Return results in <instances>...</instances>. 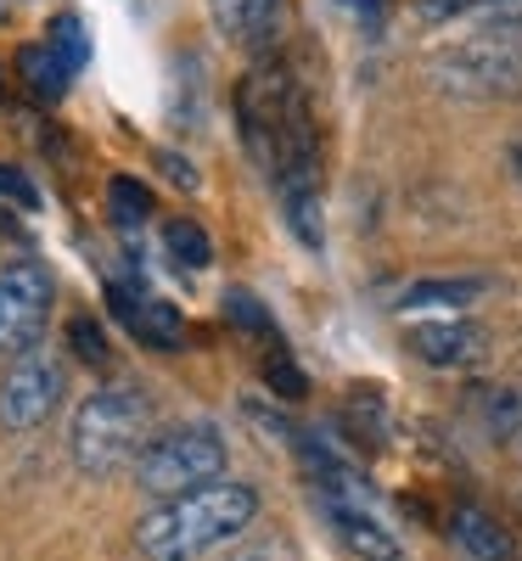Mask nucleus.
I'll use <instances>...</instances> for the list:
<instances>
[{"instance_id": "4468645a", "label": "nucleus", "mask_w": 522, "mask_h": 561, "mask_svg": "<svg viewBox=\"0 0 522 561\" xmlns=\"http://www.w3.org/2000/svg\"><path fill=\"white\" fill-rule=\"evenodd\" d=\"M163 248H169V259H174L180 270H208V264H214L208 230H203L197 219H185V214L163 219Z\"/></svg>"}, {"instance_id": "1a4fd4ad", "label": "nucleus", "mask_w": 522, "mask_h": 561, "mask_svg": "<svg viewBox=\"0 0 522 561\" xmlns=\"http://www.w3.org/2000/svg\"><path fill=\"white\" fill-rule=\"evenodd\" d=\"M113 314L129 325V337L152 354H180L185 343V314L180 304H163L152 293H129V287H113Z\"/></svg>"}, {"instance_id": "39448f33", "label": "nucleus", "mask_w": 522, "mask_h": 561, "mask_svg": "<svg viewBox=\"0 0 522 561\" xmlns=\"http://www.w3.org/2000/svg\"><path fill=\"white\" fill-rule=\"evenodd\" d=\"M135 472V489L152 494V500H174L185 489H203L214 478H225V438L214 427H174V433H158L140 460L129 466Z\"/></svg>"}, {"instance_id": "423d86ee", "label": "nucleus", "mask_w": 522, "mask_h": 561, "mask_svg": "<svg viewBox=\"0 0 522 561\" xmlns=\"http://www.w3.org/2000/svg\"><path fill=\"white\" fill-rule=\"evenodd\" d=\"M52 298H57V287L39 259L0 264V354L7 359L39 348L45 325H52Z\"/></svg>"}, {"instance_id": "f8f14e48", "label": "nucleus", "mask_w": 522, "mask_h": 561, "mask_svg": "<svg viewBox=\"0 0 522 561\" xmlns=\"http://www.w3.org/2000/svg\"><path fill=\"white\" fill-rule=\"evenodd\" d=\"M18 79L29 84V96L57 102L68 90V79H73V68L52 51V39H45V45H23V51H18Z\"/></svg>"}, {"instance_id": "aec40b11", "label": "nucleus", "mask_w": 522, "mask_h": 561, "mask_svg": "<svg viewBox=\"0 0 522 561\" xmlns=\"http://www.w3.org/2000/svg\"><path fill=\"white\" fill-rule=\"evenodd\" d=\"M495 12L500 0H416V12L427 18V23H444V18H461V12Z\"/></svg>"}, {"instance_id": "2eb2a0df", "label": "nucleus", "mask_w": 522, "mask_h": 561, "mask_svg": "<svg viewBox=\"0 0 522 561\" xmlns=\"http://www.w3.org/2000/svg\"><path fill=\"white\" fill-rule=\"evenodd\" d=\"M107 214H113L124 230L147 225V219L158 214V203H152V185H147V180H135V174H113V185H107Z\"/></svg>"}, {"instance_id": "5701e85b", "label": "nucleus", "mask_w": 522, "mask_h": 561, "mask_svg": "<svg viewBox=\"0 0 522 561\" xmlns=\"http://www.w3.org/2000/svg\"><path fill=\"white\" fill-rule=\"evenodd\" d=\"M242 7H248V0H214L219 28H225V34H236V39H242Z\"/></svg>"}, {"instance_id": "ddd939ff", "label": "nucleus", "mask_w": 522, "mask_h": 561, "mask_svg": "<svg viewBox=\"0 0 522 561\" xmlns=\"http://www.w3.org/2000/svg\"><path fill=\"white\" fill-rule=\"evenodd\" d=\"M489 280L478 275H433V280H416V287H405V309H466L472 298H484Z\"/></svg>"}, {"instance_id": "a211bd4d", "label": "nucleus", "mask_w": 522, "mask_h": 561, "mask_svg": "<svg viewBox=\"0 0 522 561\" xmlns=\"http://www.w3.org/2000/svg\"><path fill=\"white\" fill-rule=\"evenodd\" d=\"M275 18H281V0H248L242 7V39L253 45V51H264V45L275 39Z\"/></svg>"}, {"instance_id": "7ed1b4c3", "label": "nucleus", "mask_w": 522, "mask_h": 561, "mask_svg": "<svg viewBox=\"0 0 522 561\" xmlns=\"http://www.w3.org/2000/svg\"><path fill=\"white\" fill-rule=\"evenodd\" d=\"M73 460L90 478H113L124 466L140 460V449L152 444V399L140 388H102L90 393L73 415Z\"/></svg>"}, {"instance_id": "6ab92c4d", "label": "nucleus", "mask_w": 522, "mask_h": 561, "mask_svg": "<svg viewBox=\"0 0 522 561\" xmlns=\"http://www.w3.org/2000/svg\"><path fill=\"white\" fill-rule=\"evenodd\" d=\"M68 343L84 365H107V337H102V325L90 320V314H73L68 320Z\"/></svg>"}, {"instance_id": "412c9836", "label": "nucleus", "mask_w": 522, "mask_h": 561, "mask_svg": "<svg viewBox=\"0 0 522 561\" xmlns=\"http://www.w3.org/2000/svg\"><path fill=\"white\" fill-rule=\"evenodd\" d=\"M0 197H7V203H18V208H34V203H39L34 180H29L23 169H12V163H0Z\"/></svg>"}, {"instance_id": "6e6552de", "label": "nucleus", "mask_w": 522, "mask_h": 561, "mask_svg": "<svg viewBox=\"0 0 522 561\" xmlns=\"http://www.w3.org/2000/svg\"><path fill=\"white\" fill-rule=\"evenodd\" d=\"M484 343H489V332L478 320H461V314L455 320H421L405 332V348L421 365H439V370H461L472 359H484Z\"/></svg>"}, {"instance_id": "f03ea898", "label": "nucleus", "mask_w": 522, "mask_h": 561, "mask_svg": "<svg viewBox=\"0 0 522 561\" xmlns=\"http://www.w3.org/2000/svg\"><path fill=\"white\" fill-rule=\"evenodd\" d=\"M253 517H259L253 483L214 478L203 489H185L174 500H158L147 517L135 523V550L147 561H197V556L230 545L242 528H253Z\"/></svg>"}, {"instance_id": "bb28decb", "label": "nucleus", "mask_w": 522, "mask_h": 561, "mask_svg": "<svg viewBox=\"0 0 522 561\" xmlns=\"http://www.w3.org/2000/svg\"><path fill=\"white\" fill-rule=\"evenodd\" d=\"M511 169H517V180H522V140H517V147H511Z\"/></svg>"}, {"instance_id": "9d476101", "label": "nucleus", "mask_w": 522, "mask_h": 561, "mask_svg": "<svg viewBox=\"0 0 522 561\" xmlns=\"http://www.w3.org/2000/svg\"><path fill=\"white\" fill-rule=\"evenodd\" d=\"M326 517H331V528H338V539L360 556V561H405V550H399V539L371 517V511L354 500V494H326Z\"/></svg>"}, {"instance_id": "dca6fc26", "label": "nucleus", "mask_w": 522, "mask_h": 561, "mask_svg": "<svg viewBox=\"0 0 522 561\" xmlns=\"http://www.w3.org/2000/svg\"><path fill=\"white\" fill-rule=\"evenodd\" d=\"M264 382H270V393H275V399H293V404L309 393L298 359H293L287 348H281V343H270V354H264Z\"/></svg>"}, {"instance_id": "a878e982", "label": "nucleus", "mask_w": 522, "mask_h": 561, "mask_svg": "<svg viewBox=\"0 0 522 561\" xmlns=\"http://www.w3.org/2000/svg\"><path fill=\"white\" fill-rule=\"evenodd\" d=\"M495 28H517L522 34V0H500V7H495Z\"/></svg>"}, {"instance_id": "0eeeda50", "label": "nucleus", "mask_w": 522, "mask_h": 561, "mask_svg": "<svg viewBox=\"0 0 522 561\" xmlns=\"http://www.w3.org/2000/svg\"><path fill=\"white\" fill-rule=\"evenodd\" d=\"M68 393V370L52 348H29L12 359V370L0 377V427L7 433H34L57 415Z\"/></svg>"}, {"instance_id": "393cba45", "label": "nucleus", "mask_w": 522, "mask_h": 561, "mask_svg": "<svg viewBox=\"0 0 522 561\" xmlns=\"http://www.w3.org/2000/svg\"><path fill=\"white\" fill-rule=\"evenodd\" d=\"M230 561H293V550L281 545V539H270V545H253V550H242V556H230Z\"/></svg>"}, {"instance_id": "4be33fe9", "label": "nucleus", "mask_w": 522, "mask_h": 561, "mask_svg": "<svg viewBox=\"0 0 522 561\" xmlns=\"http://www.w3.org/2000/svg\"><path fill=\"white\" fill-rule=\"evenodd\" d=\"M225 314H230L236 325H248V332H264V337H270V320H264V309H259L248 293H230V298H225Z\"/></svg>"}, {"instance_id": "b1692460", "label": "nucleus", "mask_w": 522, "mask_h": 561, "mask_svg": "<svg viewBox=\"0 0 522 561\" xmlns=\"http://www.w3.org/2000/svg\"><path fill=\"white\" fill-rule=\"evenodd\" d=\"M158 163H163V174H169L174 185H185V192H197V174H192V163H185V158H174V152H158Z\"/></svg>"}, {"instance_id": "20e7f679", "label": "nucleus", "mask_w": 522, "mask_h": 561, "mask_svg": "<svg viewBox=\"0 0 522 561\" xmlns=\"http://www.w3.org/2000/svg\"><path fill=\"white\" fill-rule=\"evenodd\" d=\"M433 84L461 102H511L522 96V34L484 28L433 57Z\"/></svg>"}, {"instance_id": "f257e3e1", "label": "nucleus", "mask_w": 522, "mask_h": 561, "mask_svg": "<svg viewBox=\"0 0 522 561\" xmlns=\"http://www.w3.org/2000/svg\"><path fill=\"white\" fill-rule=\"evenodd\" d=\"M236 129L253 163L281 192V214H287L293 237L304 248H320V152H315V118L309 96L281 62H259L242 90H236Z\"/></svg>"}, {"instance_id": "f3484780", "label": "nucleus", "mask_w": 522, "mask_h": 561, "mask_svg": "<svg viewBox=\"0 0 522 561\" xmlns=\"http://www.w3.org/2000/svg\"><path fill=\"white\" fill-rule=\"evenodd\" d=\"M45 39H52V51H57V57L73 68V73L90 62V34H84V23H79L73 12H63V18L52 23V34H45Z\"/></svg>"}, {"instance_id": "9b49d317", "label": "nucleus", "mask_w": 522, "mask_h": 561, "mask_svg": "<svg viewBox=\"0 0 522 561\" xmlns=\"http://www.w3.org/2000/svg\"><path fill=\"white\" fill-rule=\"evenodd\" d=\"M450 539L472 556V561H517V539L500 517H489L484 505H461L450 517Z\"/></svg>"}]
</instances>
